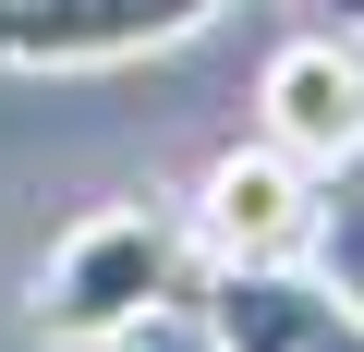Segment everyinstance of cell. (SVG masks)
<instances>
[{"label":"cell","mask_w":364,"mask_h":352,"mask_svg":"<svg viewBox=\"0 0 364 352\" xmlns=\"http://www.w3.org/2000/svg\"><path fill=\"white\" fill-rule=\"evenodd\" d=\"M170 292H195V231L182 219H158V207H85L61 243H49V267H37V292H25V328L49 340V352H109L134 316H158Z\"/></svg>","instance_id":"1"},{"label":"cell","mask_w":364,"mask_h":352,"mask_svg":"<svg viewBox=\"0 0 364 352\" xmlns=\"http://www.w3.org/2000/svg\"><path fill=\"white\" fill-rule=\"evenodd\" d=\"M231 0H0V73H109L207 37Z\"/></svg>","instance_id":"2"},{"label":"cell","mask_w":364,"mask_h":352,"mask_svg":"<svg viewBox=\"0 0 364 352\" xmlns=\"http://www.w3.org/2000/svg\"><path fill=\"white\" fill-rule=\"evenodd\" d=\"M195 255L207 267H291L304 243H316V170L291 158V146H231V158H207V183H195Z\"/></svg>","instance_id":"3"},{"label":"cell","mask_w":364,"mask_h":352,"mask_svg":"<svg viewBox=\"0 0 364 352\" xmlns=\"http://www.w3.org/2000/svg\"><path fill=\"white\" fill-rule=\"evenodd\" d=\"M255 134H267V146H291L304 170L364 158V37H328V25L279 37V49H267V73H255Z\"/></svg>","instance_id":"4"},{"label":"cell","mask_w":364,"mask_h":352,"mask_svg":"<svg viewBox=\"0 0 364 352\" xmlns=\"http://www.w3.org/2000/svg\"><path fill=\"white\" fill-rule=\"evenodd\" d=\"M207 328L219 352H364V304L340 279H316L304 255L291 267H207Z\"/></svg>","instance_id":"5"},{"label":"cell","mask_w":364,"mask_h":352,"mask_svg":"<svg viewBox=\"0 0 364 352\" xmlns=\"http://www.w3.org/2000/svg\"><path fill=\"white\" fill-rule=\"evenodd\" d=\"M109 352H219V328H207V304H195V292H170V304H158V316H134Z\"/></svg>","instance_id":"6"},{"label":"cell","mask_w":364,"mask_h":352,"mask_svg":"<svg viewBox=\"0 0 364 352\" xmlns=\"http://www.w3.org/2000/svg\"><path fill=\"white\" fill-rule=\"evenodd\" d=\"M304 13H316L328 37H364V0H304Z\"/></svg>","instance_id":"7"}]
</instances>
